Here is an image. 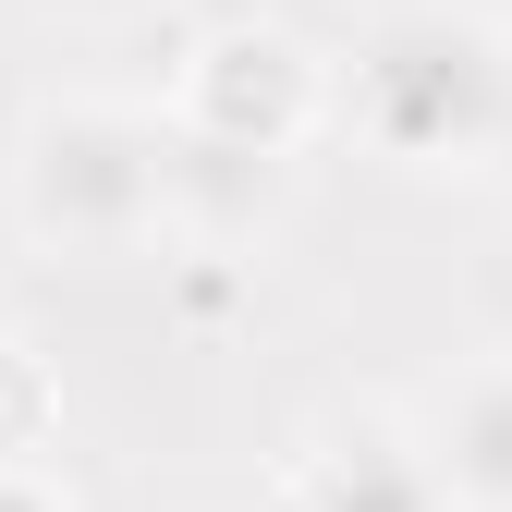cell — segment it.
Here are the masks:
<instances>
[{"instance_id": "6da1fadb", "label": "cell", "mask_w": 512, "mask_h": 512, "mask_svg": "<svg viewBox=\"0 0 512 512\" xmlns=\"http://www.w3.org/2000/svg\"><path fill=\"white\" fill-rule=\"evenodd\" d=\"M330 122H354L391 171H488L512 147V25L476 0H403L330 74Z\"/></svg>"}, {"instance_id": "7a4b0ae2", "label": "cell", "mask_w": 512, "mask_h": 512, "mask_svg": "<svg viewBox=\"0 0 512 512\" xmlns=\"http://www.w3.org/2000/svg\"><path fill=\"white\" fill-rule=\"evenodd\" d=\"M13 220L49 256H171L183 232V147L135 98H37L13 135Z\"/></svg>"}, {"instance_id": "3957f363", "label": "cell", "mask_w": 512, "mask_h": 512, "mask_svg": "<svg viewBox=\"0 0 512 512\" xmlns=\"http://www.w3.org/2000/svg\"><path fill=\"white\" fill-rule=\"evenodd\" d=\"M159 122L183 147V183H208V171H293L330 135V61L293 25H208L183 49Z\"/></svg>"}, {"instance_id": "277c9868", "label": "cell", "mask_w": 512, "mask_h": 512, "mask_svg": "<svg viewBox=\"0 0 512 512\" xmlns=\"http://www.w3.org/2000/svg\"><path fill=\"white\" fill-rule=\"evenodd\" d=\"M281 512H452V500H439V476L415 452V415L354 403V415L305 427V452L281 476Z\"/></svg>"}, {"instance_id": "5b68a950", "label": "cell", "mask_w": 512, "mask_h": 512, "mask_svg": "<svg viewBox=\"0 0 512 512\" xmlns=\"http://www.w3.org/2000/svg\"><path fill=\"white\" fill-rule=\"evenodd\" d=\"M415 452L452 512H512V342L464 354L415 415Z\"/></svg>"}, {"instance_id": "8992f818", "label": "cell", "mask_w": 512, "mask_h": 512, "mask_svg": "<svg viewBox=\"0 0 512 512\" xmlns=\"http://www.w3.org/2000/svg\"><path fill=\"white\" fill-rule=\"evenodd\" d=\"M0 512H74V488H61L37 452H0Z\"/></svg>"}, {"instance_id": "52a82bcc", "label": "cell", "mask_w": 512, "mask_h": 512, "mask_svg": "<svg viewBox=\"0 0 512 512\" xmlns=\"http://www.w3.org/2000/svg\"><path fill=\"white\" fill-rule=\"evenodd\" d=\"M37 13H61V25H135V13H159V0H37Z\"/></svg>"}]
</instances>
